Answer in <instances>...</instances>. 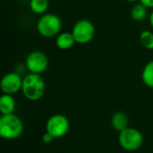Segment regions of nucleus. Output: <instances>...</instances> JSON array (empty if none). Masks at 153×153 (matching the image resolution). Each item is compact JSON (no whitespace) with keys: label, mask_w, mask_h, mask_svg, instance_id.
<instances>
[{"label":"nucleus","mask_w":153,"mask_h":153,"mask_svg":"<svg viewBox=\"0 0 153 153\" xmlns=\"http://www.w3.org/2000/svg\"><path fill=\"white\" fill-rule=\"evenodd\" d=\"M46 84L40 74L30 73L22 80V91L24 97L30 101L40 100L45 93Z\"/></svg>","instance_id":"nucleus-1"},{"label":"nucleus","mask_w":153,"mask_h":153,"mask_svg":"<svg viewBox=\"0 0 153 153\" xmlns=\"http://www.w3.org/2000/svg\"><path fill=\"white\" fill-rule=\"evenodd\" d=\"M23 132L22 119L14 114L2 115L0 117V135L5 140H15Z\"/></svg>","instance_id":"nucleus-2"},{"label":"nucleus","mask_w":153,"mask_h":153,"mask_svg":"<svg viewBox=\"0 0 153 153\" xmlns=\"http://www.w3.org/2000/svg\"><path fill=\"white\" fill-rule=\"evenodd\" d=\"M37 30L43 38L56 37L62 29V21L56 13H44L37 22Z\"/></svg>","instance_id":"nucleus-3"},{"label":"nucleus","mask_w":153,"mask_h":153,"mask_svg":"<svg viewBox=\"0 0 153 153\" xmlns=\"http://www.w3.org/2000/svg\"><path fill=\"white\" fill-rule=\"evenodd\" d=\"M118 143L125 151L135 152L142 147L143 143V135L139 130L128 127L119 133Z\"/></svg>","instance_id":"nucleus-4"},{"label":"nucleus","mask_w":153,"mask_h":153,"mask_svg":"<svg viewBox=\"0 0 153 153\" xmlns=\"http://www.w3.org/2000/svg\"><path fill=\"white\" fill-rule=\"evenodd\" d=\"M71 32L76 43L81 45L88 44L95 36V26L90 20H79L74 23Z\"/></svg>","instance_id":"nucleus-5"},{"label":"nucleus","mask_w":153,"mask_h":153,"mask_svg":"<svg viewBox=\"0 0 153 153\" xmlns=\"http://www.w3.org/2000/svg\"><path fill=\"white\" fill-rule=\"evenodd\" d=\"M70 128L68 118L60 114L51 116L46 124V132L50 134L54 138H61L65 136Z\"/></svg>","instance_id":"nucleus-6"},{"label":"nucleus","mask_w":153,"mask_h":153,"mask_svg":"<svg viewBox=\"0 0 153 153\" xmlns=\"http://www.w3.org/2000/svg\"><path fill=\"white\" fill-rule=\"evenodd\" d=\"M25 65L30 73L41 74L47 70L48 66V56L39 50L32 51L27 56Z\"/></svg>","instance_id":"nucleus-7"},{"label":"nucleus","mask_w":153,"mask_h":153,"mask_svg":"<svg viewBox=\"0 0 153 153\" xmlns=\"http://www.w3.org/2000/svg\"><path fill=\"white\" fill-rule=\"evenodd\" d=\"M23 78L16 72H10L4 75L0 82V88L4 94L13 95L22 91Z\"/></svg>","instance_id":"nucleus-8"},{"label":"nucleus","mask_w":153,"mask_h":153,"mask_svg":"<svg viewBox=\"0 0 153 153\" xmlns=\"http://www.w3.org/2000/svg\"><path fill=\"white\" fill-rule=\"evenodd\" d=\"M76 43L72 32H60L56 38V45L61 50L70 49Z\"/></svg>","instance_id":"nucleus-9"},{"label":"nucleus","mask_w":153,"mask_h":153,"mask_svg":"<svg viewBox=\"0 0 153 153\" xmlns=\"http://www.w3.org/2000/svg\"><path fill=\"white\" fill-rule=\"evenodd\" d=\"M128 125H129V118L126 113L122 111H118L112 116L111 126L116 131L120 133L125 129L128 128Z\"/></svg>","instance_id":"nucleus-10"},{"label":"nucleus","mask_w":153,"mask_h":153,"mask_svg":"<svg viewBox=\"0 0 153 153\" xmlns=\"http://www.w3.org/2000/svg\"><path fill=\"white\" fill-rule=\"evenodd\" d=\"M16 104L13 95L4 94L0 98V112L2 115L13 114Z\"/></svg>","instance_id":"nucleus-11"},{"label":"nucleus","mask_w":153,"mask_h":153,"mask_svg":"<svg viewBox=\"0 0 153 153\" xmlns=\"http://www.w3.org/2000/svg\"><path fill=\"white\" fill-rule=\"evenodd\" d=\"M143 82L149 88L153 89V60L148 62L142 72Z\"/></svg>","instance_id":"nucleus-12"},{"label":"nucleus","mask_w":153,"mask_h":153,"mask_svg":"<svg viewBox=\"0 0 153 153\" xmlns=\"http://www.w3.org/2000/svg\"><path fill=\"white\" fill-rule=\"evenodd\" d=\"M147 7L145 5H143V4L139 3L136 4L133 6V8L131 9V17L134 21L135 22H142L143 21L146 16H147Z\"/></svg>","instance_id":"nucleus-13"},{"label":"nucleus","mask_w":153,"mask_h":153,"mask_svg":"<svg viewBox=\"0 0 153 153\" xmlns=\"http://www.w3.org/2000/svg\"><path fill=\"white\" fill-rule=\"evenodd\" d=\"M48 5V0H30V9L36 14L46 13Z\"/></svg>","instance_id":"nucleus-14"},{"label":"nucleus","mask_w":153,"mask_h":153,"mask_svg":"<svg viewBox=\"0 0 153 153\" xmlns=\"http://www.w3.org/2000/svg\"><path fill=\"white\" fill-rule=\"evenodd\" d=\"M140 41L144 48L148 50L153 49V33L151 30H143L140 34Z\"/></svg>","instance_id":"nucleus-15"},{"label":"nucleus","mask_w":153,"mask_h":153,"mask_svg":"<svg viewBox=\"0 0 153 153\" xmlns=\"http://www.w3.org/2000/svg\"><path fill=\"white\" fill-rule=\"evenodd\" d=\"M53 139H54V137H53L50 134H48V132H46V133L42 135V141H43L45 143H52Z\"/></svg>","instance_id":"nucleus-16"},{"label":"nucleus","mask_w":153,"mask_h":153,"mask_svg":"<svg viewBox=\"0 0 153 153\" xmlns=\"http://www.w3.org/2000/svg\"><path fill=\"white\" fill-rule=\"evenodd\" d=\"M139 2L143 4V5H145L147 8L153 9V0H140Z\"/></svg>","instance_id":"nucleus-17"},{"label":"nucleus","mask_w":153,"mask_h":153,"mask_svg":"<svg viewBox=\"0 0 153 153\" xmlns=\"http://www.w3.org/2000/svg\"><path fill=\"white\" fill-rule=\"evenodd\" d=\"M149 21H150V24H151V26L152 27V29H153V10H152V12L151 13V14H150Z\"/></svg>","instance_id":"nucleus-18"},{"label":"nucleus","mask_w":153,"mask_h":153,"mask_svg":"<svg viewBox=\"0 0 153 153\" xmlns=\"http://www.w3.org/2000/svg\"><path fill=\"white\" fill-rule=\"evenodd\" d=\"M127 2H130V3H135L137 1H140V0H126Z\"/></svg>","instance_id":"nucleus-19"}]
</instances>
